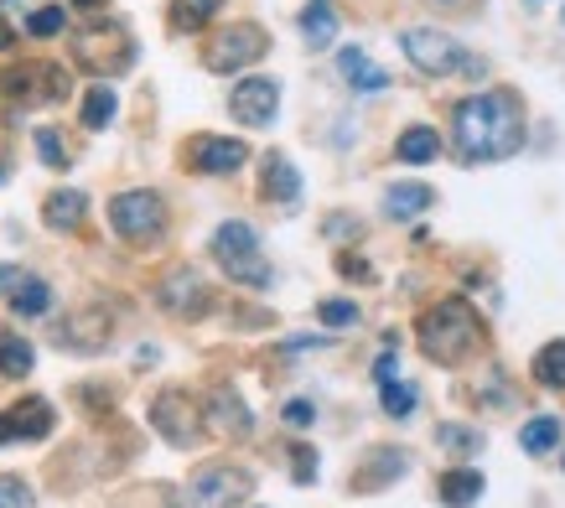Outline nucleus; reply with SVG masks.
<instances>
[{
    "mask_svg": "<svg viewBox=\"0 0 565 508\" xmlns=\"http://www.w3.org/2000/svg\"><path fill=\"white\" fill-rule=\"evenodd\" d=\"M161 306H167L172 317H203V311H207L203 275L188 271V265H177V271L161 281Z\"/></svg>",
    "mask_w": 565,
    "mask_h": 508,
    "instance_id": "13",
    "label": "nucleus"
},
{
    "mask_svg": "<svg viewBox=\"0 0 565 508\" xmlns=\"http://www.w3.org/2000/svg\"><path fill=\"white\" fill-rule=\"evenodd\" d=\"M379 405L390 410L394 421H405V415L415 410V390L405 384V379H384V384H379Z\"/></svg>",
    "mask_w": 565,
    "mask_h": 508,
    "instance_id": "29",
    "label": "nucleus"
},
{
    "mask_svg": "<svg viewBox=\"0 0 565 508\" xmlns=\"http://www.w3.org/2000/svg\"><path fill=\"white\" fill-rule=\"evenodd\" d=\"M338 73L353 84V94H384V88H390V73L374 68L363 47H343V52H338Z\"/></svg>",
    "mask_w": 565,
    "mask_h": 508,
    "instance_id": "15",
    "label": "nucleus"
},
{
    "mask_svg": "<svg viewBox=\"0 0 565 508\" xmlns=\"http://www.w3.org/2000/svg\"><path fill=\"white\" fill-rule=\"evenodd\" d=\"M561 21H565V11H561Z\"/></svg>",
    "mask_w": 565,
    "mask_h": 508,
    "instance_id": "43",
    "label": "nucleus"
},
{
    "mask_svg": "<svg viewBox=\"0 0 565 508\" xmlns=\"http://www.w3.org/2000/svg\"><path fill=\"white\" fill-rule=\"evenodd\" d=\"M534 379H540L545 390H565V342L540 348V358H534Z\"/></svg>",
    "mask_w": 565,
    "mask_h": 508,
    "instance_id": "28",
    "label": "nucleus"
},
{
    "mask_svg": "<svg viewBox=\"0 0 565 508\" xmlns=\"http://www.w3.org/2000/svg\"><path fill=\"white\" fill-rule=\"evenodd\" d=\"M188 493H192V504H198V508H239V504H249L255 477L244 473V467L213 462V467H198V473H192Z\"/></svg>",
    "mask_w": 565,
    "mask_h": 508,
    "instance_id": "6",
    "label": "nucleus"
},
{
    "mask_svg": "<svg viewBox=\"0 0 565 508\" xmlns=\"http://www.w3.org/2000/svg\"><path fill=\"white\" fill-rule=\"evenodd\" d=\"M482 473L478 467H451V473H441V504L446 508H472L482 498Z\"/></svg>",
    "mask_w": 565,
    "mask_h": 508,
    "instance_id": "19",
    "label": "nucleus"
},
{
    "mask_svg": "<svg viewBox=\"0 0 565 508\" xmlns=\"http://www.w3.org/2000/svg\"><path fill=\"white\" fill-rule=\"evenodd\" d=\"M519 446H524L530 457H545L550 446H561V421H555V415H534V421L519 431Z\"/></svg>",
    "mask_w": 565,
    "mask_h": 508,
    "instance_id": "26",
    "label": "nucleus"
},
{
    "mask_svg": "<svg viewBox=\"0 0 565 508\" xmlns=\"http://www.w3.org/2000/svg\"><path fill=\"white\" fill-rule=\"evenodd\" d=\"M52 425H57V410L47 400H36V394H26L11 410H0V446H11V441H47Z\"/></svg>",
    "mask_w": 565,
    "mask_h": 508,
    "instance_id": "11",
    "label": "nucleus"
},
{
    "mask_svg": "<svg viewBox=\"0 0 565 508\" xmlns=\"http://www.w3.org/2000/svg\"><path fill=\"white\" fill-rule=\"evenodd\" d=\"M151 421H156V431H161V441H172V446H198V436H203V425H198V405H192L182 390L156 394Z\"/></svg>",
    "mask_w": 565,
    "mask_h": 508,
    "instance_id": "10",
    "label": "nucleus"
},
{
    "mask_svg": "<svg viewBox=\"0 0 565 508\" xmlns=\"http://www.w3.org/2000/svg\"><path fill=\"white\" fill-rule=\"evenodd\" d=\"M11 311H17V317H47L52 311V286L47 281H36V275H26V281L11 290Z\"/></svg>",
    "mask_w": 565,
    "mask_h": 508,
    "instance_id": "24",
    "label": "nucleus"
},
{
    "mask_svg": "<svg viewBox=\"0 0 565 508\" xmlns=\"http://www.w3.org/2000/svg\"><path fill=\"white\" fill-rule=\"evenodd\" d=\"M84 213H88V198L78 192V187H63V192H52L47 203H42L47 229H63V234H73V229L84 223Z\"/></svg>",
    "mask_w": 565,
    "mask_h": 508,
    "instance_id": "17",
    "label": "nucleus"
},
{
    "mask_svg": "<svg viewBox=\"0 0 565 508\" xmlns=\"http://www.w3.org/2000/svg\"><path fill=\"white\" fill-rule=\"evenodd\" d=\"M374 379H379V384H384V379H394V353H384L374 363Z\"/></svg>",
    "mask_w": 565,
    "mask_h": 508,
    "instance_id": "40",
    "label": "nucleus"
},
{
    "mask_svg": "<svg viewBox=\"0 0 565 508\" xmlns=\"http://www.w3.org/2000/svg\"><path fill=\"white\" fill-rule=\"evenodd\" d=\"M338 271H343L348 281H374V271H369L363 260H353V254H338Z\"/></svg>",
    "mask_w": 565,
    "mask_h": 508,
    "instance_id": "38",
    "label": "nucleus"
},
{
    "mask_svg": "<svg viewBox=\"0 0 565 508\" xmlns=\"http://www.w3.org/2000/svg\"><path fill=\"white\" fill-rule=\"evenodd\" d=\"M291 462H296V467H291L296 483H317V452H311V446H296Z\"/></svg>",
    "mask_w": 565,
    "mask_h": 508,
    "instance_id": "36",
    "label": "nucleus"
},
{
    "mask_svg": "<svg viewBox=\"0 0 565 508\" xmlns=\"http://www.w3.org/2000/svg\"><path fill=\"white\" fill-rule=\"evenodd\" d=\"M436 441H441V446H451V452H482V436H478V431H462V425H441V431H436Z\"/></svg>",
    "mask_w": 565,
    "mask_h": 508,
    "instance_id": "32",
    "label": "nucleus"
},
{
    "mask_svg": "<svg viewBox=\"0 0 565 508\" xmlns=\"http://www.w3.org/2000/svg\"><path fill=\"white\" fill-rule=\"evenodd\" d=\"M394 156H399L405 167H426V161H436V156H441V140H436V130H430V125H411L405 136L394 140Z\"/></svg>",
    "mask_w": 565,
    "mask_h": 508,
    "instance_id": "20",
    "label": "nucleus"
},
{
    "mask_svg": "<svg viewBox=\"0 0 565 508\" xmlns=\"http://www.w3.org/2000/svg\"><path fill=\"white\" fill-rule=\"evenodd\" d=\"M270 52V36H265V27H255V21H239V27H228V32H218L213 42H207L203 63L213 73H239L249 68V63H259Z\"/></svg>",
    "mask_w": 565,
    "mask_h": 508,
    "instance_id": "5",
    "label": "nucleus"
},
{
    "mask_svg": "<svg viewBox=\"0 0 565 508\" xmlns=\"http://www.w3.org/2000/svg\"><path fill=\"white\" fill-rule=\"evenodd\" d=\"M104 332H109L104 311H84V317H73V322L63 327V342H68V348H99Z\"/></svg>",
    "mask_w": 565,
    "mask_h": 508,
    "instance_id": "27",
    "label": "nucleus"
},
{
    "mask_svg": "<svg viewBox=\"0 0 565 508\" xmlns=\"http://www.w3.org/2000/svg\"><path fill=\"white\" fill-rule=\"evenodd\" d=\"M207 425H213L218 436H234V441L255 431V421H249V410H244L234 384H218V390L207 394Z\"/></svg>",
    "mask_w": 565,
    "mask_h": 508,
    "instance_id": "14",
    "label": "nucleus"
},
{
    "mask_svg": "<svg viewBox=\"0 0 565 508\" xmlns=\"http://www.w3.org/2000/svg\"><path fill=\"white\" fill-rule=\"evenodd\" d=\"M420 348H426V358H436V363H462V358L478 348V317H472V306H467L462 296L430 306L426 317H420Z\"/></svg>",
    "mask_w": 565,
    "mask_h": 508,
    "instance_id": "2",
    "label": "nucleus"
},
{
    "mask_svg": "<svg viewBox=\"0 0 565 508\" xmlns=\"http://www.w3.org/2000/svg\"><path fill=\"white\" fill-rule=\"evenodd\" d=\"M32 363H36L32 342L21 338V332H0V373H6V379H26Z\"/></svg>",
    "mask_w": 565,
    "mask_h": 508,
    "instance_id": "25",
    "label": "nucleus"
},
{
    "mask_svg": "<svg viewBox=\"0 0 565 508\" xmlns=\"http://www.w3.org/2000/svg\"><path fill=\"white\" fill-rule=\"evenodd\" d=\"M301 36H307L311 47H332L338 42V11H332V0H311L307 11H301Z\"/></svg>",
    "mask_w": 565,
    "mask_h": 508,
    "instance_id": "21",
    "label": "nucleus"
},
{
    "mask_svg": "<svg viewBox=\"0 0 565 508\" xmlns=\"http://www.w3.org/2000/svg\"><path fill=\"white\" fill-rule=\"evenodd\" d=\"M21 281H26V271H21V265H0V296H11Z\"/></svg>",
    "mask_w": 565,
    "mask_h": 508,
    "instance_id": "39",
    "label": "nucleus"
},
{
    "mask_svg": "<svg viewBox=\"0 0 565 508\" xmlns=\"http://www.w3.org/2000/svg\"><path fill=\"white\" fill-rule=\"evenodd\" d=\"M0 182H6V161H0Z\"/></svg>",
    "mask_w": 565,
    "mask_h": 508,
    "instance_id": "42",
    "label": "nucleus"
},
{
    "mask_svg": "<svg viewBox=\"0 0 565 508\" xmlns=\"http://www.w3.org/2000/svg\"><path fill=\"white\" fill-rule=\"evenodd\" d=\"M73 6H78L84 17H104V6H109V0H73Z\"/></svg>",
    "mask_w": 565,
    "mask_h": 508,
    "instance_id": "41",
    "label": "nucleus"
},
{
    "mask_svg": "<svg viewBox=\"0 0 565 508\" xmlns=\"http://www.w3.org/2000/svg\"><path fill=\"white\" fill-rule=\"evenodd\" d=\"M317 317H322L327 327H353V322H359V306H353V301H322V306H317Z\"/></svg>",
    "mask_w": 565,
    "mask_h": 508,
    "instance_id": "34",
    "label": "nucleus"
},
{
    "mask_svg": "<svg viewBox=\"0 0 565 508\" xmlns=\"http://www.w3.org/2000/svg\"><path fill=\"white\" fill-rule=\"evenodd\" d=\"M0 94L17 104H57L68 99V73L57 63H21L0 73Z\"/></svg>",
    "mask_w": 565,
    "mask_h": 508,
    "instance_id": "7",
    "label": "nucleus"
},
{
    "mask_svg": "<svg viewBox=\"0 0 565 508\" xmlns=\"http://www.w3.org/2000/svg\"><path fill=\"white\" fill-rule=\"evenodd\" d=\"M223 0H172V11H167V27L172 32H203L207 21L218 17Z\"/></svg>",
    "mask_w": 565,
    "mask_h": 508,
    "instance_id": "22",
    "label": "nucleus"
},
{
    "mask_svg": "<svg viewBox=\"0 0 565 508\" xmlns=\"http://www.w3.org/2000/svg\"><path fill=\"white\" fill-rule=\"evenodd\" d=\"M228 115L249 125V130H265L280 115V84L275 78H239L234 94H228Z\"/></svg>",
    "mask_w": 565,
    "mask_h": 508,
    "instance_id": "9",
    "label": "nucleus"
},
{
    "mask_svg": "<svg viewBox=\"0 0 565 508\" xmlns=\"http://www.w3.org/2000/svg\"><path fill=\"white\" fill-rule=\"evenodd\" d=\"M259 187H265L270 203H296V198H301V171H296L280 151H270L265 156V177H259Z\"/></svg>",
    "mask_w": 565,
    "mask_h": 508,
    "instance_id": "16",
    "label": "nucleus"
},
{
    "mask_svg": "<svg viewBox=\"0 0 565 508\" xmlns=\"http://www.w3.org/2000/svg\"><path fill=\"white\" fill-rule=\"evenodd\" d=\"M36 156H42V161H47L52 171H63L73 161L68 156V146H63V136H57V130H52V125H42V130H36Z\"/></svg>",
    "mask_w": 565,
    "mask_h": 508,
    "instance_id": "31",
    "label": "nucleus"
},
{
    "mask_svg": "<svg viewBox=\"0 0 565 508\" xmlns=\"http://www.w3.org/2000/svg\"><path fill=\"white\" fill-rule=\"evenodd\" d=\"M280 421L291 425V431H311V425H317V405H311V400H291V405L280 410Z\"/></svg>",
    "mask_w": 565,
    "mask_h": 508,
    "instance_id": "35",
    "label": "nucleus"
},
{
    "mask_svg": "<svg viewBox=\"0 0 565 508\" xmlns=\"http://www.w3.org/2000/svg\"><path fill=\"white\" fill-rule=\"evenodd\" d=\"M399 47H405V57H411L420 73H430V78H446V73H457L467 63V52L457 47V36L436 32V27H411V32L399 36Z\"/></svg>",
    "mask_w": 565,
    "mask_h": 508,
    "instance_id": "8",
    "label": "nucleus"
},
{
    "mask_svg": "<svg viewBox=\"0 0 565 508\" xmlns=\"http://www.w3.org/2000/svg\"><path fill=\"white\" fill-rule=\"evenodd\" d=\"M249 161V146L244 140H228V136H198L188 146V167L203 171V177H228Z\"/></svg>",
    "mask_w": 565,
    "mask_h": 508,
    "instance_id": "12",
    "label": "nucleus"
},
{
    "mask_svg": "<svg viewBox=\"0 0 565 508\" xmlns=\"http://www.w3.org/2000/svg\"><path fill=\"white\" fill-rule=\"evenodd\" d=\"M63 27H68V11H63V6H47V0L26 17V36H36V42H42V36H57Z\"/></svg>",
    "mask_w": 565,
    "mask_h": 508,
    "instance_id": "30",
    "label": "nucleus"
},
{
    "mask_svg": "<svg viewBox=\"0 0 565 508\" xmlns=\"http://www.w3.org/2000/svg\"><path fill=\"white\" fill-rule=\"evenodd\" d=\"M213 254H218L228 281H239V286H270V265L259 254V234L244 219H228L213 229Z\"/></svg>",
    "mask_w": 565,
    "mask_h": 508,
    "instance_id": "3",
    "label": "nucleus"
},
{
    "mask_svg": "<svg viewBox=\"0 0 565 508\" xmlns=\"http://www.w3.org/2000/svg\"><path fill=\"white\" fill-rule=\"evenodd\" d=\"M115 109H120V94L109 84H94L84 94V109H78V119H84V130H104L109 119H115Z\"/></svg>",
    "mask_w": 565,
    "mask_h": 508,
    "instance_id": "23",
    "label": "nucleus"
},
{
    "mask_svg": "<svg viewBox=\"0 0 565 508\" xmlns=\"http://www.w3.org/2000/svg\"><path fill=\"white\" fill-rule=\"evenodd\" d=\"M42 0H0V21H26Z\"/></svg>",
    "mask_w": 565,
    "mask_h": 508,
    "instance_id": "37",
    "label": "nucleus"
},
{
    "mask_svg": "<svg viewBox=\"0 0 565 508\" xmlns=\"http://www.w3.org/2000/svg\"><path fill=\"white\" fill-rule=\"evenodd\" d=\"M109 223H115V234L130 239V244H151V239H161V229H167V203H161V192L136 187V192H120V198L109 203Z\"/></svg>",
    "mask_w": 565,
    "mask_h": 508,
    "instance_id": "4",
    "label": "nucleus"
},
{
    "mask_svg": "<svg viewBox=\"0 0 565 508\" xmlns=\"http://www.w3.org/2000/svg\"><path fill=\"white\" fill-rule=\"evenodd\" d=\"M32 488L21 483V477H0V508H32Z\"/></svg>",
    "mask_w": 565,
    "mask_h": 508,
    "instance_id": "33",
    "label": "nucleus"
},
{
    "mask_svg": "<svg viewBox=\"0 0 565 508\" xmlns=\"http://www.w3.org/2000/svg\"><path fill=\"white\" fill-rule=\"evenodd\" d=\"M430 203H436V192H430L426 182H394L390 192H384V213H390V219H420Z\"/></svg>",
    "mask_w": 565,
    "mask_h": 508,
    "instance_id": "18",
    "label": "nucleus"
},
{
    "mask_svg": "<svg viewBox=\"0 0 565 508\" xmlns=\"http://www.w3.org/2000/svg\"><path fill=\"white\" fill-rule=\"evenodd\" d=\"M451 136L462 161H503L524 146V99L514 88H488L457 104Z\"/></svg>",
    "mask_w": 565,
    "mask_h": 508,
    "instance_id": "1",
    "label": "nucleus"
}]
</instances>
